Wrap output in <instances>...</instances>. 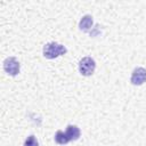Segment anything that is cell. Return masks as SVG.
Returning a JSON list of instances; mask_svg holds the SVG:
<instances>
[{
  "label": "cell",
  "mask_w": 146,
  "mask_h": 146,
  "mask_svg": "<svg viewBox=\"0 0 146 146\" xmlns=\"http://www.w3.org/2000/svg\"><path fill=\"white\" fill-rule=\"evenodd\" d=\"M65 133H66L68 140L72 141V140H76V139H79V137H80V135H81V131H80V129H79L76 125H72V124H70V125L66 127V131H65Z\"/></svg>",
  "instance_id": "5b68a950"
},
{
  "label": "cell",
  "mask_w": 146,
  "mask_h": 146,
  "mask_svg": "<svg viewBox=\"0 0 146 146\" xmlns=\"http://www.w3.org/2000/svg\"><path fill=\"white\" fill-rule=\"evenodd\" d=\"M96 68V63L91 57H83L79 62V71L82 75L89 76L95 72Z\"/></svg>",
  "instance_id": "7a4b0ae2"
},
{
  "label": "cell",
  "mask_w": 146,
  "mask_h": 146,
  "mask_svg": "<svg viewBox=\"0 0 146 146\" xmlns=\"http://www.w3.org/2000/svg\"><path fill=\"white\" fill-rule=\"evenodd\" d=\"M67 52V49L65 46L59 44L57 42H49L44 44L43 47V56L48 59H54L57 58L58 56L65 55Z\"/></svg>",
  "instance_id": "6da1fadb"
},
{
  "label": "cell",
  "mask_w": 146,
  "mask_h": 146,
  "mask_svg": "<svg viewBox=\"0 0 146 146\" xmlns=\"http://www.w3.org/2000/svg\"><path fill=\"white\" fill-rule=\"evenodd\" d=\"M146 81V70L144 67H137L132 71L130 82L133 86H140Z\"/></svg>",
  "instance_id": "277c9868"
},
{
  "label": "cell",
  "mask_w": 146,
  "mask_h": 146,
  "mask_svg": "<svg viewBox=\"0 0 146 146\" xmlns=\"http://www.w3.org/2000/svg\"><path fill=\"white\" fill-rule=\"evenodd\" d=\"M19 63L15 57H7L3 62V70L11 76H15L19 73Z\"/></svg>",
  "instance_id": "3957f363"
},
{
  "label": "cell",
  "mask_w": 146,
  "mask_h": 146,
  "mask_svg": "<svg viewBox=\"0 0 146 146\" xmlns=\"http://www.w3.org/2000/svg\"><path fill=\"white\" fill-rule=\"evenodd\" d=\"M92 23H94V22H92V17H91L90 15H84V16L80 19L79 27H80V30H81V31L87 32V31H89V30L91 29Z\"/></svg>",
  "instance_id": "8992f818"
},
{
  "label": "cell",
  "mask_w": 146,
  "mask_h": 146,
  "mask_svg": "<svg viewBox=\"0 0 146 146\" xmlns=\"http://www.w3.org/2000/svg\"><path fill=\"white\" fill-rule=\"evenodd\" d=\"M55 141H56L57 144H59V145H65V144H67L70 140H68V138H67V136H66V133H65L64 131L58 130V131L56 132V135H55Z\"/></svg>",
  "instance_id": "52a82bcc"
},
{
  "label": "cell",
  "mask_w": 146,
  "mask_h": 146,
  "mask_svg": "<svg viewBox=\"0 0 146 146\" xmlns=\"http://www.w3.org/2000/svg\"><path fill=\"white\" fill-rule=\"evenodd\" d=\"M24 146H39V143H38L36 138H35L33 135H31V136H29V137L25 139Z\"/></svg>",
  "instance_id": "ba28073f"
}]
</instances>
